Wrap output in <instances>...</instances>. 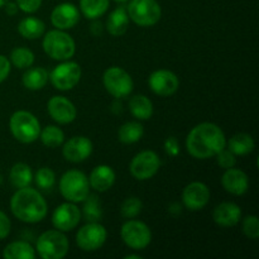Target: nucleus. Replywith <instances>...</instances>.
<instances>
[{"instance_id":"25","label":"nucleus","mask_w":259,"mask_h":259,"mask_svg":"<svg viewBox=\"0 0 259 259\" xmlns=\"http://www.w3.org/2000/svg\"><path fill=\"white\" fill-rule=\"evenodd\" d=\"M129 110L134 118L148 120L153 115V104L147 96L136 95L129 100Z\"/></svg>"},{"instance_id":"1","label":"nucleus","mask_w":259,"mask_h":259,"mask_svg":"<svg viewBox=\"0 0 259 259\" xmlns=\"http://www.w3.org/2000/svg\"><path fill=\"white\" fill-rule=\"evenodd\" d=\"M227 147L222 128L214 123H201L191 129L186 138V149L194 158L207 159Z\"/></svg>"},{"instance_id":"24","label":"nucleus","mask_w":259,"mask_h":259,"mask_svg":"<svg viewBox=\"0 0 259 259\" xmlns=\"http://www.w3.org/2000/svg\"><path fill=\"white\" fill-rule=\"evenodd\" d=\"M45 23L34 17L24 18L18 24V32L25 39H37L45 34Z\"/></svg>"},{"instance_id":"19","label":"nucleus","mask_w":259,"mask_h":259,"mask_svg":"<svg viewBox=\"0 0 259 259\" xmlns=\"http://www.w3.org/2000/svg\"><path fill=\"white\" fill-rule=\"evenodd\" d=\"M222 185L227 192L235 196H240L248 191L249 180L244 171L232 167V168L225 169L224 175L222 176Z\"/></svg>"},{"instance_id":"18","label":"nucleus","mask_w":259,"mask_h":259,"mask_svg":"<svg viewBox=\"0 0 259 259\" xmlns=\"http://www.w3.org/2000/svg\"><path fill=\"white\" fill-rule=\"evenodd\" d=\"M80 20V12L72 3H61L51 13V22L57 29L66 30L75 27Z\"/></svg>"},{"instance_id":"42","label":"nucleus","mask_w":259,"mask_h":259,"mask_svg":"<svg viewBox=\"0 0 259 259\" xmlns=\"http://www.w3.org/2000/svg\"><path fill=\"white\" fill-rule=\"evenodd\" d=\"M3 8H5V13H7L8 15H15L18 13V9H19L17 3L13 2H8Z\"/></svg>"},{"instance_id":"34","label":"nucleus","mask_w":259,"mask_h":259,"mask_svg":"<svg viewBox=\"0 0 259 259\" xmlns=\"http://www.w3.org/2000/svg\"><path fill=\"white\" fill-rule=\"evenodd\" d=\"M34 181L38 189H40L42 191H50L56 184V175L50 167H42L35 174Z\"/></svg>"},{"instance_id":"4","label":"nucleus","mask_w":259,"mask_h":259,"mask_svg":"<svg viewBox=\"0 0 259 259\" xmlns=\"http://www.w3.org/2000/svg\"><path fill=\"white\" fill-rule=\"evenodd\" d=\"M60 192L67 201L77 204L82 202L90 194L89 179L83 172L77 169H70L65 172L60 179Z\"/></svg>"},{"instance_id":"39","label":"nucleus","mask_w":259,"mask_h":259,"mask_svg":"<svg viewBox=\"0 0 259 259\" xmlns=\"http://www.w3.org/2000/svg\"><path fill=\"white\" fill-rule=\"evenodd\" d=\"M10 229H12V223L8 215L0 210V240L5 239L9 235Z\"/></svg>"},{"instance_id":"23","label":"nucleus","mask_w":259,"mask_h":259,"mask_svg":"<svg viewBox=\"0 0 259 259\" xmlns=\"http://www.w3.org/2000/svg\"><path fill=\"white\" fill-rule=\"evenodd\" d=\"M48 78H50V73L47 72V70H45L43 67H33L28 68L27 72H24L22 82L23 86L28 90L37 91L45 88Z\"/></svg>"},{"instance_id":"44","label":"nucleus","mask_w":259,"mask_h":259,"mask_svg":"<svg viewBox=\"0 0 259 259\" xmlns=\"http://www.w3.org/2000/svg\"><path fill=\"white\" fill-rule=\"evenodd\" d=\"M113 2L119 3V4H125V3H128L129 0H113Z\"/></svg>"},{"instance_id":"17","label":"nucleus","mask_w":259,"mask_h":259,"mask_svg":"<svg viewBox=\"0 0 259 259\" xmlns=\"http://www.w3.org/2000/svg\"><path fill=\"white\" fill-rule=\"evenodd\" d=\"M47 110L51 118L58 124L72 123L77 115V110L72 101H70L65 96H52L48 100Z\"/></svg>"},{"instance_id":"9","label":"nucleus","mask_w":259,"mask_h":259,"mask_svg":"<svg viewBox=\"0 0 259 259\" xmlns=\"http://www.w3.org/2000/svg\"><path fill=\"white\" fill-rule=\"evenodd\" d=\"M120 237L129 248L142 250L152 242V233L148 225L139 220H128L120 230Z\"/></svg>"},{"instance_id":"40","label":"nucleus","mask_w":259,"mask_h":259,"mask_svg":"<svg viewBox=\"0 0 259 259\" xmlns=\"http://www.w3.org/2000/svg\"><path fill=\"white\" fill-rule=\"evenodd\" d=\"M164 152L169 157H176L180 153V144L175 137H168L164 141Z\"/></svg>"},{"instance_id":"22","label":"nucleus","mask_w":259,"mask_h":259,"mask_svg":"<svg viewBox=\"0 0 259 259\" xmlns=\"http://www.w3.org/2000/svg\"><path fill=\"white\" fill-rule=\"evenodd\" d=\"M129 27V15L125 7H118L109 14L106 20V29L114 37L125 34Z\"/></svg>"},{"instance_id":"32","label":"nucleus","mask_w":259,"mask_h":259,"mask_svg":"<svg viewBox=\"0 0 259 259\" xmlns=\"http://www.w3.org/2000/svg\"><path fill=\"white\" fill-rule=\"evenodd\" d=\"M39 138L42 143L48 148H57V147L62 146L65 142V134H63L62 129H60L58 126L48 125L43 131H40Z\"/></svg>"},{"instance_id":"11","label":"nucleus","mask_w":259,"mask_h":259,"mask_svg":"<svg viewBox=\"0 0 259 259\" xmlns=\"http://www.w3.org/2000/svg\"><path fill=\"white\" fill-rule=\"evenodd\" d=\"M108 233L100 223H88L76 234V244L83 252H95L106 242Z\"/></svg>"},{"instance_id":"10","label":"nucleus","mask_w":259,"mask_h":259,"mask_svg":"<svg viewBox=\"0 0 259 259\" xmlns=\"http://www.w3.org/2000/svg\"><path fill=\"white\" fill-rule=\"evenodd\" d=\"M81 75L82 72L80 65L67 60L53 68L50 75V80L57 90L68 91L80 82Z\"/></svg>"},{"instance_id":"13","label":"nucleus","mask_w":259,"mask_h":259,"mask_svg":"<svg viewBox=\"0 0 259 259\" xmlns=\"http://www.w3.org/2000/svg\"><path fill=\"white\" fill-rule=\"evenodd\" d=\"M210 200V190L205 184L199 181L187 185L182 192V202L190 211L202 210Z\"/></svg>"},{"instance_id":"43","label":"nucleus","mask_w":259,"mask_h":259,"mask_svg":"<svg viewBox=\"0 0 259 259\" xmlns=\"http://www.w3.org/2000/svg\"><path fill=\"white\" fill-rule=\"evenodd\" d=\"M124 258L125 259H142L141 255H138V254H128V255H125Z\"/></svg>"},{"instance_id":"38","label":"nucleus","mask_w":259,"mask_h":259,"mask_svg":"<svg viewBox=\"0 0 259 259\" xmlns=\"http://www.w3.org/2000/svg\"><path fill=\"white\" fill-rule=\"evenodd\" d=\"M17 5L22 12L32 14L35 13L42 5V0H17Z\"/></svg>"},{"instance_id":"5","label":"nucleus","mask_w":259,"mask_h":259,"mask_svg":"<svg viewBox=\"0 0 259 259\" xmlns=\"http://www.w3.org/2000/svg\"><path fill=\"white\" fill-rule=\"evenodd\" d=\"M9 128L13 137L20 143H33L39 138L40 125L38 119L32 113L18 110L10 116Z\"/></svg>"},{"instance_id":"33","label":"nucleus","mask_w":259,"mask_h":259,"mask_svg":"<svg viewBox=\"0 0 259 259\" xmlns=\"http://www.w3.org/2000/svg\"><path fill=\"white\" fill-rule=\"evenodd\" d=\"M10 62L15 67L20 68H29L34 63V55L30 50L25 47H17L10 53Z\"/></svg>"},{"instance_id":"2","label":"nucleus","mask_w":259,"mask_h":259,"mask_svg":"<svg viewBox=\"0 0 259 259\" xmlns=\"http://www.w3.org/2000/svg\"><path fill=\"white\" fill-rule=\"evenodd\" d=\"M10 210L18 220L28 224L42 222L48 211L45 197L34 189H18L10 199Z\"/></svg>"},{"instance_id":"37","label":"nucleus","mask_w":259,"mask_h":259,"mask_svg":"<svg viewBox=\"0 0 259 259\" xmlns=\"http://www.w3.org/2000/svg\"><path fill=\"white\" fill-rule=\"evenodd\" d=\"M217 162L222 168L228 169V168H232V167L235 166L237 163V158H235V154L232 153L229 149H222L219 153L217 154Z\"/></svg>"},{"instance_id":"14","label":"nucleus","mask_w":259,"mask_h":259,"mask_svg":"<svg viewBox=\"0 0 259 259\" xmlns=\"http://www.w3.org/2000/svg\"><path fill=\"white\" fill-rule=\"evenodd\" d=\"M81 220V210L73 202H65L53 211L52 224L61 232H71Z\"/></svg>"},{"instance_id":"28","label":"nucleus","mask_w":259,"mask_h":259,"mask_svg":"<svg viewBox=\"0 0 259 259\" xmlns=\"http://www.w3.org/2000/svg\"><path fill=\"white\" fill-rule=\"evenodd\" d=\"M228 147H229V151L234 153L235 156H245V154H249L250 152H253L255 143L254 139L249 134L238 133L229 139Z\"/></svg>"},{"instance_id":"46","label":"nucleus","mask_w":259,"mask_h":259,"mask_svg":"<svg viewBox=\"0 0 259 259\" xmlns=\"http://www.w3.org/2000/svg\"><path fill=\"white\" fill-rule=\"evenodd\" d=\"M2 184H3V176L0 175V186H2Z\"/></svg>"},{"instance_id":"36","label":"nucleus","mask_w":259,"mask_h":259,"mask_svg":"<svg viewBox=\"0 0 259 259\" xmlns=\"http://www.w3.org/2000/svg\"><path fill=\"white\" fill-rule=\"evenodd\" d=\"M242 230L249 239L257 240L259 238V220L255 215H248L243 219Z\"/></svg>"},{"instance_id":"26","label":"nucleus","mask_w":259,"mask_h":259,"mask_svg":"<svg viewBox=\"0 0 259 259\" xmlns=\"http://www.w3.org/2000/svg\"><path fill=\"white\" fill-rule=\"evenodd\" d=\"M35 257V249L27 242H12L3 250V258L5 259H33Z\"/></svg>"},{"instance_id":"15","label":"nucleus","mask_w":259,"mask_h":259,"mask_svg":"<svg viewBox=\"0 0 259 259\" xmlns=\"http://www.w3.org/2000/svg\"><path fill=\"white\" fill-rule=\"evenodd\" d=\"M151 90L159 96H171L179 90L180 81L176 73L168 70H157L148 78Z\"/></svg>"},{"instance_id":"3","label":"nucleus","mask_w":259,"mask_h":259,"mask_svg":"<svg viewBox=\"0 0 259 259\" xmlns=\"http://www.w3.org/2000/svg\"><path fill=\"white\" fill-rule=\"evenodd\" d=\"M42 46L47 56L57 61L70 60L76 52L73 38L65 30L61 29H53L46 33Z\"/></svg>"},{"instance_id":"41","label":"nucleus","mask_w":259,"mask_h":259,"mask_svg":"<svg viewBox=\"0 0 259 259\" xmlns=\"http://www.w3.org/2000/svg\"><path fill=\"white\" fill-rule=\"evenodd\" d=\"M10 68H12L10 61L5 56L0 55V83L7 80V77L9 76Z\"/></svg>"},{"instance_id":"6","label":"nucleus","mask_w":259,"mask_h":259,"mask_svg":"<svg viewBox=\"0 0 259 259\" xmlns=\"http://www.w3.org/2000/svg\"><path fill=\"white\" fill-rule=\"evenodd\" d=\"M67 237L61 230H47L38 237L35 249L43 259H62L68 253Z\"/></svg>"},{"instance_id":"27","label":"nucleus","mask_w":259,"mask_h":259,"mask_svg":"<svg viewBox=\"0 0 259 259\" xmlns=\"http://www.w3.org/2000/svg\"><path fill=\"white\" fill-rule=\"evenodd\" d=\"M10 184L15 187V189H23V187H28L33 181V174L30 167L27 163H15L12 167L9 174Z\"/></svg>"},{"instance_id":"7","label":"nucleus","mask_w":259,"mask_h":259,"mask_svg":"<svg viewBox=\"0 0 259 259\" xmlns=\"http://www.w3.org/2000/svg\"><path fill=\"white\" fill-rule=\"evenodd\" d=\"M126 13L129 19L139 27H152L162 17L161 5L157 0H129Z\"/></svg>"},{"instance_id":"12","label":"nucleus","mask_w":259,"mask_h":259,"mask_svg":"<svg viewBox=\"0 0 259 259\" xmlns=\"http://www.w3.org/2000/svg\"><path fill=\"white\" fill-rule=\"evenodd\" d=\"M161 167V159L153 151H143L137 154L131 162V174L138 181L152 179Z\"/></svg>"},{"instance_id":"16","label":"nucleus","mask_w":259,"mask_h":259,"mask_svg":"<svg viewBox=\"0 0 259 259\" xmlns=\"http://www.w3.org/2000/svg\"><path fill=\"white\" fill-rule=\"evenodd\" d=\"M93 153V142L83 136L72 137L68 139L62 148V154L66 161L80 163L88 159Z\"/></svg>"},{"instance_id":"30","label":"nucleus","mask_w":259,"mask_h":259,"mask_svg":"<svg viewBox=\"0 0 259 259\" xmlns=\"http://www.w3.org/2000/svg\"><path fill=\"white\" fill-rule=\"evenodd\" d=\"M110 5V0H80V10L88 19H98L105 14Z\"/></svg>"},{"instance_id":"35","label":"nucleus","mask_w":259,"mask_h":259,"mask_svg":"<svg viewBox=\"0 0 259 259\" xmlns=\"http://www.w3.org/2000/svg\"><path fill=\"white\" fill-rule=\"evenodd\" d=\"M142 209H143V204H142L138 197H128L121 204L120 212L125 219H134V218L141 214Z\"/></svg>"},{"instance_id":"29","label":"nucleus","mask_w":259,"mask_h":259,"mask_svg":"<svg viewBox=\"0 0 259 259\" xmlns=\"http://www.w3.org/2000/svg\"><path fill=\"white\" fill-rule=\"evenodd\" d=\"M83 207L81 217L88 223H99L103 218V205L96 195H90L83 200Z\"/></svg>"},{"instance_id":"20","label":"nucleus","mask_w":259,"mask_h":259,"mask_svg":"<svg viewBox=\"0 0 259 259\" xmlns=\"http://www.w3.org/2000/svg\"><path fill=\"white\" fill-rule=\"evenodd\" d=\"M212 219L220 227H235L242 219V210L234 202H222L215 207Z\"/></svg>"},{"instance_id":"8","label":"nucleus","mask_w":259,"mask_h":259,"mask_svg":"<svg viewBox=\"0 0 259 259\" xmlns=\"http://www.w3.org/2000/svg\"><path fill=\"white\" fill-rule=\"evenodd\" d=\"M103 82L106 91L116 99H123L133 91L134 83L132 76L121 67H109L104 72Z\"/></svg>"},{"instance_id":"45","label":"nucleus","mask_w":259,"mask_h":259,"mask_svg":"<svg viewBox=\"0 0 259 259\" xmlns=\"http://www.w3.org/2000/svg\"><path fill=\"white\" fill-rule=\"evenodd\" d=\"M8 2H9V0H0V8H3V7H4V5L7 4Z\"/></svg>"},{"instance_id":"31","label":"nucleus","mask_w":259,"mask_h":259,"mask_svg":"<svg viewBox=\"0 0 259 259\" xmlns=\"http://www.w3.org/2000/svg\"><path fill=\"white\" fill-rule=\"evenodd\" d=\"M144 134L143 125L138 121H128L119 128L118 138L124 144H133L141 141Z\"/></svg>"},{"instance_id":"21","label":"nucleus","mask_w":259,"mask_h":259,"mask_svg":"<svg viewBox=\"0 0 259 259\" xmlns=\"http://www.w3.org/2000/svg\"><path fill=\"white\" fill-rule=\"evenodd\" d=\"M115 182V172L110 166L100 164L95 167L89 177V185L98 192H105Z\"/></svg>"}]
</instances>
